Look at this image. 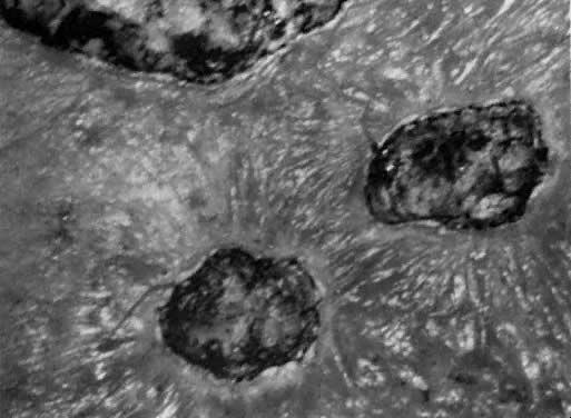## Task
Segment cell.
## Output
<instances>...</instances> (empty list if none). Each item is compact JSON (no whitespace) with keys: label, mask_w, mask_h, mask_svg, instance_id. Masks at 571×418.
Here are the masks:
<instances>
[{"label":"cell","mask_w":571,"mask_h":418,"mask_svg":"<svg viewBox=\"0 0 571 418\" xmlns=\"http://www.w3.org/2000/svg\"><path fill=\"white\" fill-rule=\"evenodd\" d=\"M321 306L313 275L296 258L227 247L174 286L158 327L181 361L239 384L303 360L319 337Z\"/></svg>","instance_id":"cell-2"},{"label":"cell","mask_w":571,"mask_h":418,"mask_svg":"<svg viewBox=\"0 0 571 418\" xmlns=\"http://www.w3.org/2000/svg\"><path fill=\"white\" fill-rule=\"evenodd\" d=\"M551 167L536 108L506 99L408 120L375 148L364 200L386 226L481 232L520 221Z\"/></svg>","instance_id":"cell-1"}]
</instances>
